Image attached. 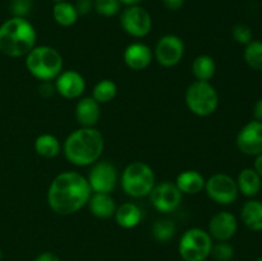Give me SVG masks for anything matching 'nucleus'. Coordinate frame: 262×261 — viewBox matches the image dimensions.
<instances>
[{
	"label": "nucleus",
	"instance_id": "nucleus-24",
	"mask_svg": "<svg viewBox=\"0 0 262 261\" xmlns=\"http://www.w3.org/2000/svg\"><path fill=\"white\" fill-rule=\"evenodd\" d=\"M216 72V64L210 55H199L192 63V73L197 81L209 82Z\"/></svg>",
	"mask_w": 262,
	"mask_h": 261
},
{
	"label": "nucleus",
	"instance_id": "nucleus-14",
	"mask_svg": "<svg viewBox=\"0 0 262 261\" xmlns=\"http://www.w3.org/2000/svg\"><path fill=\"white\" fill-rule=\"evenodd\" d=\"M238 230V220L235 215L229 211H220L210 219L209 234L217 242H228L232 240Z\"/></svg>",
	"mask_w": 262,
	"mask_h": 261
},
{
	"label": "nucleus",
	"instance_id": "nucleus-7",
	"mask_svg": "<svg viewBox=\"0 0 262 261\" xmlns=\"http://www.w3.org/2000/svg\"><path fill=\"white\" fill-rule=\"evenodd\" d=\"M212 238L207 230L191 228L179 240L178 252L183 261H205L211 255Z\"/></svg>",
	"mask_w": 262,
	"mask_h": 261
},
{
	"label": "nucleus",
	"instance_id": "nucleus-13",
	"mask_svg": "<svg viewBox=\"0 0 262 261\" xmlns=\"http://www.w3.org/2000/svg\"><path fill=\"white\" fill-rule=\"evenodd\" d=\"M238 150L248 156H257L262 154V122L251 120L243 125L237 135Z\"/></svg>",
	"mask_w": 262,
	"mask_h": 261
},
{
	"label": "nucleus",
	"instance_id": "nucleus-37",
	"mask_svg": "<svg viewBox=\"0 0 262 261\" xmlns=\"http://www.w3.org/2000/svg\"><path fill=\"white\" fill-rule=\"evenodd\" d=\"M253 118L255 120H258V122H262V99L257 100L253 105Z\"/></svg>",
	"mask_w": 262,
	"mask_h": 261
},
{
	"label": "nucleus",
	"instance_id": "nucleus-20",
	"mask_svg": "<svg viewBox=\"0 0 262 261\" xmlns=\"http://www.w3.org/2000/svg\"><path fill=\"white\" fill-rule=\"evenodd\" d=\"M90 211L99 219H107L114 216L117 205L110 193H92L89 200Z\"/></svg>",
	"mask_w": 262,
	"mask_h": 261
},
{
	"label": "nucleus",
	"instance_id": "nucleus-39",
	"mask_svg": "<svg viewBox=\"0 0 262 261\" xmlns=\"http://www.w3.org/2000/svg\"><path fill=\"white\" fill-rule=\"evenodd\" d=\"M120 4H124L127 5V7H129V5H140V3H142L143 0H119Z\"/></svg>",
	"mask_w": 262,
	"mask_h": 261
},
{
	"label": "nucleus",
	"instance_id": "nucleus-2",
	"mask_svg": "<svg viewBox=\"0 0 262 261\" xmlns=\"http://www.w3.org/2000/svg\"><path fill=\"white\" fill-rule=\"evenodd\" d=\"M104 137L96 128H79L67 137L63 151L66 159L77 166L95 164L104 151Z\"/></svg>",
	"mask_w": 262,
	"mask_h": 261
},
{
	"label": "nucleus",
	"instance_id": "nucleus-38",
	"mask_svg": "<svg viewBox=\"0 0 262 261\" xmlns=\"http://www.w3.org/2000/svg\"><path fill=\"white\" fill-rule=\"evenodd\" d=\"M253 169L256 170V173L262 178V154L255 156V161H253Z\"/></svg>",
	"mask_w": 262,
	"mask_h": 261
},
{
	"label": "nucleus",
	"instance_id": "nucleus-23",
	"mask_svg": "<svg viewBox=\"0 0 262 261\" xmlns=\"http://www.w3.org/2000/svg\"><path fill=\"white\" fill-rule=\"evenodd\" d=\"M53 17L54 20H55L59 26L69 27V26H73L74 23L77 22L79 15L76 7H74V4L69 3L68 0H64V2H58L54 4Z\"/></svg>",
	"mask_w": 262,
	"mask_h": 261
},
{
	"label": "nucleus",
	"instance_id": "nucleus-31",
	"mask_svg": "<svg viewBox=\"0 0 262 261\" xmlns=\"http://www.w3.org/2000/svg\"><path fill=\"white\" fill-rule=\"evenodd\" d=\"M232 36L234 38V41H237L241 45H247L252 41L253 33L252 30L248 27L247 25H243V23H239V25H235L232 30Z\"/></svg>",
	"mask_w": 262,
	"mask_h": 261
},
{
	"label": "nucleus",
	"instance_id": "nucleus-3",
	"mask_svg": "<svg viewBox=\"0 0 262 261\" xmlns=\"http://www.w3.org/2000/svg\"><path fill=\"white\" fill-rule=\"evenodd\" d=\"M35 27L27 18L12 17L0 26V53L9 58L26 56L36 46Z\"/></svg>",
	"mask_w": 262,
	"mask_h": 261
},
{
	"label": "nucleus",
	"instance_id": "nucleus-26",
	"mask_svg": "<svg viewBox=\"0 0 262 261\" xmlns=\"http://www.w3.org/2000/svg\"><path fill=\"white\" fill-rule=\"evenodd\" d=\"M117 92L118 87L114 81L102 79L95 84L94 90H92V99L96 100L99 104H106V102L114 100V97L117 96Z\"/></svg>",
	"mask_w": 262,
	"mask_h": 261
},
{
	"label": "nucleus",
	"instance_id": "nucleus-21",
	"mask_svg": "<svg viewBox=\"0 0 262 261\" xmlns=\"http://www.w3.org/2000/svg\"><path fill=\"white\" fill-rule=\"evenodd\" d=\"M115 222L119 227L124 229H132L140 224L142 219V212L140 207L133 202H124L120 206H117L115 210Z\"/></svg>",
	"mask_w": 262,
	"mask_h": 261
},
{
	"label": "nucleus",
	"instance_id": "nucleus-41",
	"mask_svg": "<svg viewBox=\"0 0 262 261\" xmlns=\"http://www.w3.org/2000/svg\"><path fill=\"white\" fill-rule=\"evenodd\" d=\"M2 257H3V252H2V250H0V260H2Z\"/></svg>",
	"mask_w": 262,
	"mask_h": 261
},
{
	"label": "nucleus",
	"instance_id": "nucleus-17",
	"mask_svg": "<svg viewBox=\"0 0 262 261\" xmlns=\"http://www.w3.org/2000/svg\"><path fill=\"white\" fill-rule=\"evenodd\" d=\"M76 119L82 127L91 128L100 119V104L92 97H83L76 105Z\"/></svg>",
	"mask_w": 262,
	"mask_h": 261
},
{
	"label": "nucleus",
	"instance_id": "nucleus-36",
	"mask_svg": "<svg viewBox=\"0 0 262 261\" xmlns=\"http://www.w3.org/2000/svg\"><path fill=\"white\" fill-rule=\"evenodd\" d=\"M33 261H60V258H59V256L55 255L54 252H49V251H46V252L40 253V255H38Z\"/></svg>",
	"mask_w": 262,
	"mask_h": 261
},
{
	"label": "nucleus",
	"instance_id": "nucleus-8",
	"mask_svg": "<svg viewBox=\"0 0 262 261\" xmlns=\"http://www.w3.org/2000/svg\"><path fill=\"white\" fill-rule=\"evenodd\" d=\"M204 189L207 196L219 205L234 204L239 194L237 181L225 173H216L210 177Z\"/></svg>",
	"mask_w": 262,
	"mask_h": 261
},
{
	"label": "nucleus",
	"instance_id": "nucleus-42",
	"mask_svg": "<svg viewBox=\"0 0 262 261\" xmlns=\"http://www.w3.org/2000/svg\"><path fill=\"white\" fill-rule=\"evenodd\" d=\"M53 2H55V3H58V2H64V0H53Z\"/></svg>",
	"mask_w": 262,
	"mask_h": 261
},
{
	"label": "nucleus",
	"instance_id": "nucleus-40",
	"mask_svg": "<svg viewBox=\"0 0 262 261\" xmlns=\"http://www.w3.org/2000/svg\"><path fill=\"white\" fill-rule=\"evenodd\" d=\"M253 261H262V256H261V257H257L256 260H253Z\"/></svg>",
	"mask_w": 262,
	"mask_h": 261
},
{
	"label": "nucleus",
	"instance_id": "nucleus-19",
	"mask_svg": "<svg viewBox=\"0 0 262 261\" xmlns=\"http://www.w3.org/2000/svg\"><path fill=\"white\" fill-rule=\"evenodd\" d=\"M241 219L251 232H262V201L250 199L241 210Z\"/></svg>",
	"mask_w": 262,
	"mask_h": 261
},
{
	"label": "nucleus",
	"instance_id": "nucleus-5",
	"mask_svg": "<svg viewBox=\"0 0 262 261\" xmlns=\"http://www.w3.org/2000/svg\"><path fill=\"white\" fill-rule=\"evenodd\" d=\"M123 191L135 199L148 196L155 187V174L143 161H133L125 166L120 178Z\"/></svg>",
	"mask_w": 262,
	"mask_h": 261
},
{
	"label": "nucleus",
	"instance_id": "nucleus-33",
	"mask_svg": "<svg viewBox=\"0 0 262 261\" xmlns=\"http://www.w3.org/2000/svg\"><path fill=\"white\" fill-rule=\"evenodd\" d=\"M74 7L78 12V15H86L94 9V0H77Z\"/></svg>",
	"mask_w": 262,
	"mask_h": 261
},
{
	"label": "nucleus",
	"instance_id": "nucleus-12",
	"mask_svg": "<svg viewBox=\"0 0 262 261\" xmlns=\"http://www.w3.org/2000/svg\"><path fill=\"white\" fill-rule=\"evenodd\" d=\"M184 42L177 35H165L158 41L155 48V59L165 68L177 66L183 59Z\"/></svg>",
	"mask_w": 262,
	"mask_h": 261
},
{
	"label": "nucleus",
	"instance_id": "nucleus-27",
	"mask_svg": "<svg viewBox=\"0 0 262 261\" xmlns=\"http://www.w3.org/2000/svg\"><path fill=\"white\" fill-rule=\"evenodd\" d=\"M243 59L253 71L262 72V41L252 40L247 44L243 51Z\"/></svg>",
	"mask_w": 262,
	"mask_h": 261
},
{
	"label": "nucleus",
	"instance_id": "nucleus-28",
	"mask_svg": "<svg viewBox=\"0 0 262 261\" xmlns=\"http://www.w3.org/2000/svg\"><path fill=\"white\" fill-rule=\"evenodd\" d=\"M176 223L170 219H159L152 225V235L155 241L160 243H166L176 235Z\"/></svg>",
	"mask_w": 262,
	"mask_h": 261
},
{
	"label": "nucleus",
	"instance_id": "nucleus-29",
	"mask_svg": "<svg viewBox=\"0 0 262 261\" xmlns=\"http://www.w3.org/2000/svg\"><path fill=\"white\" fill-rule=\"evenodd\" d=\"M94 9L102 17H114L120 10L119 0H94Z\"/></svg>",
	"mask_w": 262,
	"mask_h": 261
},
{
	"label": "nucleus",
	"instance_id": "nucleus-9",
	"mask_svg": "<svg viewBox=\"0 0 262 261\" xmlns=\"http://www.w3.org/2000/svg\"><path fill=\"white\" fill-rule=\"evenodd\" d=\"M120 25L128 35L141 38L150 33L152 28V18L141 5H129L120 14Z\"/></svg>",
	"mask_w": 262,
	"mask_h": 261
},
{
	"label": "nucleus",
	"instance_id": "nucleus-1",
	"mask_svg": "<svg viewBox=\"0 0 262 261\" xmlns=\"http://www.w3.org/2000/svg\"><path fill=\"white\" fill-rule=\"evenodd\" d=\"M92 191L89 181L77 171H63L51 182L48 202L54 212L71 215L87 205Z\"/></svg>",
	"mask_w": 262,
	"mask_h": 261
},
{
	"label": "nucleus",
	"instance_id": "nucleus-6",
	"mask_svg": "<svg viewBox=\"0 0 262 261\" xmlns=\"http://www.w3.org/2000/svg\"><path fill=\"white\" fill-rule=\"evenodd\" d=\"M186 104L193 114L209 117L219 106V94L210 82L196 81L187 89Z\"/></svg>",
	"mask_w": 262,
	"mask_h": 261
},
{
	"label": "nucleus",
	"instance_id": "nucleus-16",
	"mask_svg": "<svg viewBox=\"0 0 262 261\" xmlns=\"http://www.w3.org/2000/svg\"><path fill=\"white\" fill-rule=\"evenodd\" d=\"M124 63L133 71H143L152 61V51L146 44L133 42L124 50Z\"/></svg>",
	"mask_w": 262,
	"mask_h": 261
},
{
	"label": "nucleus",
	"instance_id": "nucleus-30",
	"mask_svg": "<svg viewBox=\"0 0 262 261\" xmlns=\"http://www.w3.org/2000/svg\"><path fill=\"white\" fill-rule=\"evenodd\" d=\"M216 261H232L234 257V247L228 242H216L212 245L211 255Z\"/></svg>",
	"mask_w": 262,
	"mask_h": 261
},
{
	"label": "nucleus",
	"instance_id": "nucleus-22",
	"mask_svg": "<svg viewBox=\"0 0 262 261\" xmlns=\"http://www.w3.org/2000/svg\"><path fill=\"white\" fill-rule=\"evenodd\" d=\"M206 179L197 170H186L177 177L176 184L182 193L197 194L205 188Z\"/></svg>",
	"mask_w": 262,
	"mask_h": 261
},
{
	"label": "nucleus",
	"instance_id": "nucleus-11",
	"mask_svg": "<svg viewBox=\"0 0 262 261\" xmlns=\"http://www.w3.org/2000/svg\"><path fill=\"white\" fill-rule=\"evenodd\" d=\"M182 192L176 183L165 181L160 184H155L150 196L152 206L160 212H171L178 209L182 202Z\"/></svg>",
	"mask_w": 262,
	"mask_h": 261
},
{
	"label": "nucleus",
	"instance_id": "nucleus-35",
	"mask_svg": "<svg viewBox=\"0 0 262 261\" xmlns=\"http://www.w3.org/2000/svg\"><path fill=\"white\" fill-rule=\"evenodd\" d=\"M163 4L169 10H178L183 7L184 0H163Z\"/></svg>",
	"mask_w": 262,
	"mask_h": 261
},
{
	"label": "nucleus",
	"instance_id": "nucleus-15",
	"mask_svg": "<svg viewBox=\"0 0 262 261\" xmlns=\"http://www.w3.org/2000/svg\"><path fill=\"white\" fill-rule=\"evenodd\" d=\"M55 91L64 99H77L83 94L86 82L82 74L76 71L61 72L55 78Z\"/></svg>",
	"mask_w": 262,
	"mask_h": 261
},
{
	"label": "nucleus",
	"instance_id": "nucleus-34",
	"mask_svg": "<svg viewBox=\"0 0 262 261\" xmlns=\"http://www.w3.org/2000/svg\"><path fill=\"white\" fill-rule=\"evenodd\" d=\"M38 92H40L41 96L43 97H51L54 95V92H55V86L54 84H51L50 82H42L40 86V89H38Z\"/></svg>",
	"mask_w": 262,
	"mask_h": 261
},
{
	"label": "nucleus",
	"instance_id": "nucleus-25",
	"mask_svg": "<svg viewBox=\"0 0 262 261\" xmlns=\"http://www.w3.org/2000/svg\"><path fill=\"white\" fill-rule=\"evenodd\" d=\"M35 151L42 158H55L60 153V143L55 136L45 133L35 140Z\"/></svg>",
	"mask_w": 262,
	"mask_h": 261
},
{
	"label": "nucleus",
	"instance_id": "nucleus-10",
	"mask_svg": "<svg viewBox=\"0 0 262 261\" xmlns=\"http://www.w3.org/2000/svg\"><path fill=\"white\" fill-rule=\"evenodd\" d=\"M87 181L92 193H110L117 187L118 171L112 163L100 161L92 166Z\"/></svg>",
	"mask_w": 262,
	"mask_h": 261
},
{
	"label": "nucleus",
	"instance_id": "nucleus-18",
	"mask_svg": "<svg viewBox=\"0 0 262 261\" xmlns=\"http://www.w3.org/2000/svg\"><path fill=\"white\" fill-rule=\"evenodd\" d=\"M237 186L239 193L247 199H255L262 188V178L253 168H245L237 177Z\"/></svg>",
	"mask_w": 262,
	"mask_h": 261
},
{
	"label": "nucleus",
	"instance_id": "nucleus-32",
	"mask_svg": "<svg viewBox=\"0 0 262 261\" xmlns=\"http://www.w3.org/2000/svg\"><path fill=\"white\" fill-rule=\"evenodd\" d=\"M33 0H12L10 2V13L12 17L26 18L32 9Z\"/></svg>",
	"mask_w": 262,
	"mask_h": 261
},
{
	"label": "nucleus",
	"instance_id": "nucleus-4",
	"mask_svg": "<svg viewBox=\"0 0 262 261\" xmlns=\"http://www.w3.org/2000/svg\"><path fill=\"white\" fill-rule=\"evenodd\" d=\"M63 56L51 46H35L26 55V67L35 78L42 82L55 79L63 72Z\"/></svg>",
	"mask_w": 262,
	"mask_h": 261
}]
</instances>
